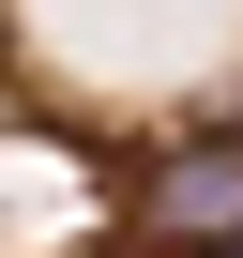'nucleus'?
Returning a JSON list of instances; mask_svg holds the SVG:
<instances>
[{"mask_svg": "<svg viewBox=\"0 0 243 258\" xmlns=\"http://www.w3.org/2000/svg\"><path fill=\"white\" fill-rule=\"evenodd\" d=\"M152 228H167V243H213V228H243V137H213V152H167V167H152Z\"/></svg>", "mask_w": 243, "mask_h": 258, "instance_id": "f257e3e1", "label": "nucleus"}]
</instances>
